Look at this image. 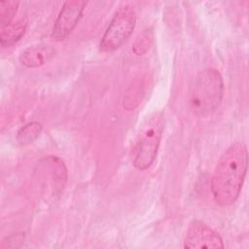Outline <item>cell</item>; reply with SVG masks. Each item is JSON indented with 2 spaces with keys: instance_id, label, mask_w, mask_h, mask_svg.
<instances>
[{
  "instance_id": "obj_1",
  "label": "cell",
  "mask_w": 249,
  "mask_h": 249,
  "mask_svg": "<svg viewBox=\"0 0 249 249\" xmlns=\"http://www.w3.org/2000/svg\"><path fill=\"white\" fill-rule=\"evenodd\" d=\"M247 163V149L242 142L231 144L221 156L211 178V193L218 205L228 206L237 199L245 179Z\"/></svg>"
},
{
  "instance_id": "obj_2",
  "label": "cell",
  "mask_w": 249,
  "mask_h": 249,
  "mask_svg": "<svg viewBox=\"0 0 249 249\" xmlns=\"http://www.w3.org/2000/svg\"><path fill=\"white\" fill-rule=\"evenodd\" d=\"M224 82L220 72L212 67L203 69L196 78L190 98L192 111L196 116L213 112L221 103Z\"/></svg>"
},
{
  "instance_id": "obj_3",
  "label": "cell",
  "mask_w": 249,
  "mask_h": 249,
  "mask_svg": "<svg viewBox=\"0 0 249 249\" xmlns=\"http://www.w3.org/2000/svg\"><path fill=\"white\" fill-rule=\"evenodd\" d=\"M163 116L160 112L153 114L144 125L135 146L133 165L138 170L149 168L154 162L162 137L164 126Z\"/></svg>"
},
{
  "instance_id": "obj_4",
  "label": "cell",
  "mask_w": 249,
  "mask_h": 249,
  "mask_svg": "<svg viewBox=\"0 0 249 249\" xmlns=\"http://www.w3.org/2000/svg\"><path fill=\"white\" fill-rule=\"evenodd\" d=\"M135 24L136 14L133 7L124 5L119 8L101 38L100 51L111 53L118 50L129 38Z\"/></svg>"
},
{
  "instance_id": "obj_5",
  "label": "cell",
  "mask_w": 249,
  "mask_h": 249,
  "mask_svg": "<svg viewBox=\"0 0 249 249\" xmlns=\"http://www.w3.org/2000/svg\"><path fill=\"white\" fill-rule=\"evenodd\" d=\"M86 5L87 2L81 0L64 2L52 30L51 37L54 41H62L71 34L82 18Z\"/></svg>"
},
{
  "instance_id": "obj_6",
  "label": "cell",
  "mask_w": 249,
  "mask_h": 249,
  "mask_svg": "<svg viewBox=\"0 0 249 249\" xmlns=\"http://www.w3.org/2000/svg\"><path fill=\"white\" fill-rule=\"evenodd\" d=\"M184 247L188 249L224 248L222 237L201 221L190 223L184 239Z\"/></svg>"
},
{
  "instance_id": "obj_7",
  "label": "cell",
  "mask_w": 249,
  "mask_h": 249,
  "mask_svg": "<svg viewBox=\"0 0 249 249\" xmlns=\"http://www.w3.org/2000/svg\"><path fill=\"white\" fill-rule=\"evenodd\" d=\"M55 50L50 45H36L25 49L19 55V62L28 68L39 67L53 57Z\"/></svg>"
},
{
  "instance_id": "obj_8",
  "label": "cell",
  "mask_w": 249,
  "mask_h": 249,
  "mask_svg": "<svg viewBox=\"0 0 249 249\" xmlns=\"http://www.w3.org/2000/svg\"><path fill=\"white\" fill-rule=\"evenodd\" d=\"M27 27V20L20 18L14 23L1 27L0 43L3 48H9L15 45L24 35Z\"/></svg>"
},
{
  "instance_id": "obj_9",
  "label": "cell",
  "mask_w": 249,
  "mask_h": 249,
  "mask_svg": "<svg viewBox=\"0 0 249 249\" xmlns=\"http://www.w3.org/2000/svg\"><path fill=\"white\" fill-rule=\"evenodd\" d=\"M42 131V124L38 122H31L23 125L17 133V141L20 145H27L35 141Z\"/></svg>"
},
{
  "instance_id": "obj_10",
  "label": "cell",
  "mask_w": 249,
  "mask_h": 249,
  "mask_svg": "<svg viewBox=\"0 0 249 249\" xmlns=\"http://www.w3.org/2000/svg\"><path fill=\"white\" fill-rule=\"evenodd\" d=\"M18 1H1L0 2V22L1 27L11 24L18 7Z\"/></svg>"
},
{
  "instance_id": "obj_11",
  "label": "cell",
  "mask_w": 249,
  "mask_h": 249,
  "mask_svg": "<svg viewBox=\"0 0 249 249\" xmlns=\"http://www.w3.org/2000/svg\"><path fill=\"white\" fill-rule=\"evenodd\" d=\"M142 94H143L142 86H140V84L133 85V86L131 85V87L126 91L124 97V102H123L124 107L127 110H133L140 102Z\"/></svg>"
},
{
  "instance_id": "obj_12",
  "label": "cell",
  "mask_w": 249,
  "mask_h": 249,
  "mask_svg": "<svg viewBox=\"0 0 249 249\" xmlns=\"http://www.w3.org/2000/svg\"><path fill=\"white\" fill-rule=\"evenodd\" d=\"M153 43V34L151 31H144L138 36L135 43L133 44V53L136 55H142L146 53L151 48Z\"/></svg>"
},
{
  "instance_id": "obj_13",
  "label": "cell",
  "mask_w": 249,
  "mask_h": 249,
  "mask_svg": "<svg viewBox=\"0 0 249 249\" xmlns=\"http://www.w3.org/2000/svg\"><path fill=\"white\" fill-rule=\"evenodd\" d=\"M25 235L24 232H18V233H14L11 234L7 237H5L2 241L1 247L2 248H17L20 247L22 243L24 242Z\"/></svg>"
}]
</instances>
